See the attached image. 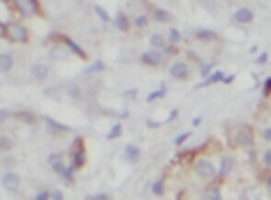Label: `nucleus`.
<instances>
[{
    "label": "nucleus",
    "mask_w": 271,
    "mask_h": 200,
    "mask_svg": "<svg viewBox=\"0 0 271 200\" xmlns=\"http://www.w3.org/2000/svg\"><path fill=\"white\" fill-rule=\"evenodd\" d=\"M0 38L12 42V45H28L30 42V31L23 26L21 21H7L2 23L0 21Z\"/></svg>",
    "instance_id": "1"
},
{
    "label": "nucleus",
    "mask_w": 271,
    "mask_h": 200,
    "mask_svg": "<svg viewBox=\"0 0 271 200\" xmlns=\"http://www.w3.org/2000/svg\"><path fill=\"white\" fill-rule=\"evenodd\" d=\"M227 138H230V147H234V149H250L255 142V133L248 123H234V126H230Z\"/></svg>",
    "instance_id": "2"
},
{
    "label": "nucleus",
    "mask_w": 271,
    "mask_h": 200,
    "mask_svg": "<svg viewBox=\"0 0 271 200\" xmlns=\"http://www.w3.org/2000/svg\"><path fill=\"white\" fill-rule=\"evenodd\" d=\"M193 172H195L197 179H202V182H216V175H218V165L211 161L209 156H197L195 161H193Z\"/></svg>",
    "instance_id": "3"
},
{
    "label": "nucleus",
    "mask_w": 271,
    "mask_h": 200,
    "mask_svg": "<svg viewBox=\"0 0 271 200\" xmlns=\"http://www.w3.org/2000/svg\"><path fill=\"white\" fill-rule=\"evenodd\" d=\"M86 165V147H83V138H75L72 140V147H70V168L81 170Z\"/></svg>",
    "instance_id": "4"
},
{
    "label": "nucleus",
    "mask_w": 271,
    "mask_h": 200,
    "mask_svg": "<svg viewBox=\"0 0 271 200\" xmlns=\"http://www.w3.org/2000/svg\"><path fill=\"white\" fill-rule=\"evenodd\" d=\"M46 163H49V168H51L60 179H63L70 172V170H72L68 163H65V156H63V151H51V154L46 156Z\"/></svg>",
    "instance_id": "5"
},
{
    "label": "nucleus",
    "mask_w": 271,
    "mask_h": 200,
    "mask_svg": "<svg viewBox=\"0 0 271 200\" xmlns=\"http://www.w3.org/2000/svg\"><path fill=\"white\" fill-rule=\"evenodd\" d=\"M12 9L19 16L28 19V16L39 14V2H35V0H16V2H12Z\"/></svg>",
    "instance_id": "6"
},
{
    "label": "nucleus",
    "mask_w": 271,
    "mask_h": 200,
    "mask_svg": "<svg viewBox=\"0 0 271 200\" xmlns=\"http://www.w3.org/2000/svg\"><path fill=\"white\" fill-rule=\"evenodd\" d=\"M169 77L176 79V82H186V79L190 77V63L183 61V58L172 61V65H169Z\"/></svg>",
    "instance_id": "7"
},
{
    "label": "nucleus",
    "mask_w": 271,
    "mask_h": 200,
    "mask_svg": "<svg viewBox=\"0 0 271 200\" xmlns=\"http://www.w3.org/2000/svg\"><path fill=\"white\" fill-rule=\"evenodd\" d=\"M234 170V156L230 154V151H225V154L220 156V163H218V175H216V182L218 184H223L230 175H232Z\"/></svg>",
    "instance_id": "8"
},
{
    "label": "nucleus",
    "mask_w": 271,
    "mask_h": 200,
    "mask_svg": "<svg viewBox=\"0 0 271 200\" xmlns=\"http://www.w3.org/2000/svg\"><path fill=\"white\" fill-rule=\"evenodd\" d=\"M2 189L7 193H19L21 191V175L16 170H5L2 172Z\"/></svg>",
    "instance_id": "9"
},
{
    "label": "nucleus",
    "mask_w": 271,
    "mask_h": 200,
    "mask_svg": "<svg viewBox=\"0 0 271 200\" xmlns=\"http://www.w3.org/2000/svg\"><path fill=\"white\" fill-rule=\"evenodd\" d=\"M139 61H142V65H149V68H160V65L165 63V56H162V51L149 49V51H144V54L139 56Z\"/></svg>",
    "instance_id": "10"
},
{
    "label": "nucleus",
    "mask_w": 271,
    "mask_h": 200,
    "mask_svg": "<svg viewBox=\"0 0 271 200\" xmlns=\"http://www.w3.org/2000/svg\"><path fill=\"white\" fill-rule=\"evenodd\" d=\"M49 75H51V65H49V63L38 61V63H33V65H30V77H33V79H38V82H44Z\"/></svg>",
    "instance_id": "11"
},
{
    "label": "nucleus",
    "mask_w": 271,
    "mask_h": 200,
    "mask_svg": "<svg viewBox=\"0 0 271 200\" xmlns=\"http://www.w3.org/2000/svg\"><path fill=\"white\" fill-rule=\"evenodd\" d=\"M234 23H241V26H248V23L255 21V12L250 7H236L234 9Z\"/></svg>",
    "instance_id": "12"
},
{
    "label": "nucleus",
    "mask_w": 271,
    "mask_h": 200,
    "mask_svg": "<svg viewBox=\"0 0 271 200\" xmlns=\"http://www.w3.org/2000/svg\"><path fill=\"white\" fill-rule=\"evenodd\" d=\"M42 121H44L46 131L51 133V135H65V133H70V128L65 126V123L56 121V119H51V116H42Z\"/></svg>",
    "instance_id": "13"
},
{
    "label": "nucleus",
    "mask_w": 271,
    "mask_h": 200,
    "mask_svg": "<svg viewBox=\"0 0 271 200\" xmlns=\"http://www.w3.org/2000/svg\"><path fill=\"white\" fill-rule=\"evenodd\" d=\"M58 40H60V42H63L65 47H68V49H70V54H75L77 58H81V61H86V58H88V54H86V51H83L81 47L77 45V42H75L72 38H68V35H60Z\"/></svg>",
    "instance_id": "14"
},
{
    "label": "nucleus",
    "mask_w": 271,
    "mask_h": 200,
    "mask_svg": "<svg viewBox=\"0 0 271 200\" xmlns=\"http://www.w3.org/2000/svg\"><path fill=\"white\" fill-rule=\"evenodd\" d=\"M142 158V151H139V147L137 145H125L123 147V161L130 163V165H137Z\"/></svg>",
    "instance_id": "15"
},
{
    "label": "nucleus",
    "mask_w": 271,
    "mask_h": 200,
    "mask_svg": "<svg viewBox=\"0 0 271 200\" xmlns=\"http://www.w3.org/2000/svg\"><path fill=\"white\" fill-rule=\"evenodd\" d=\"M239 200H264V193L260 186H243L239 191Z\"/></svg>",
    "instance_id": "16"
},
{
    "label": "nucleus",
    "mask_w": 271,
    "mask_h": 200,
    "mask_svg": "<svg viewBox=\"0 0 271 200\" xmlns=\"http://www.w3.org/2000/svg\"><path fill=\"white\" fill-rule=\"evenodd\" d=\"M199 200H223V186H220L218 182H211L202 191V198Z\"/></svg>",
    "instance_id": "17"
},
{
    "label": "nucleus",
    "mask_w": 271,
    "mask_h": 200,
    "mask_svg": "<svg viewBox=\"0 0 271 200\" xmlns=\"http://www.w3.org/2000/svg\"><path fill=\"white\" fill-rule=\"evenodd\" d=\"M225 72H223V70H216V72H213V75H209V77L206 79H202V82H197L195 84V89L197 91H199V89H206V86H211V84H218V82H225Z\"/></svg>",
    "instance_id": "18"
},
{
    "label": "nucleus",
    "mask_w": 271,
    "mask_h": 200,
    "mask_svg": "<svg viewBox=\"0 0 271 200\" xmlns=\"http://www.w3.org/2000/svg\"><path fill=\"white\" fill-rule=\"evenodd\" d=\"M114 26H116L120 33H128L130 28H132V19H130L125 12H118V14L114 16Z\"/></svg>",
    "instance_id": "19"
},
{
    "label": "nucleus",
    "mask_w": 271,
    "mask_h": 200,
    "mask_svg": "<svg viewBox=\"0 0 271 200\" xmlns=\"http://www.w3.org/2000/svg\"><path fill=\"white\" fill-rule=\"evenodd\" d=\"M149 42H151V49H155V51H165V47L169 45L167 35H162V33H153L149 38Z\"/></svg>",
    "instance_id": "20"
},
{
    "label": "nucleus",
    "mask_w": 271,
    "mask_h": 200,
    "mask_svg": "<svg viewBox=\"0 0 271 200\" xmlns=\"http://www.w3.org/2000/svg\"><path fill=\"white\" fill-rule=\"evenodd\" d=\"M151 19L158 21V23H169L172 21V14H169L167 9H162V7H151Z\"/></svg>",
    "instance_id": "21"
},
{
    "label": "nucleus",
    "mask_w": 271,
    "mask_h": 200,
    "mask_svg": "<svg viewBox=\"0 0 271 200\" xmlns=\"http://www.w3.org/2000/svg\"><path fill=\"white\" fill-rule=\"evenodd\" d=\"M195 38L199 42H216L218 40V33L216 31H209V28H197L195 31Z\"/></svg>",
    "instance_id": "22"
},
{
    "label": "nucleus",
    "mask_w": 271,
    "mask_h": 200,
    "mask_svg": "<svg viewBox=\"0 0 271 200\" xmlns=\"http://www.w3.org/2000/svg\"><path fill=\"white\" fill-rule=\"evenodd\" d=\"M12 65H14V56L9 54V51H2L0 54V70H2V75H7L9 70H12Z\"/></svg>",
    "instance_id": "23"
},
{
    "label": "nucleus",
    "mask_w": 271,
    "mask_h": 200,
    "mask_svg": "<svg viewBox=\"0 0 271 200\" xmlns=\"http://www.w3.org/2000/svg\"><path fill=\"white\" fill-rule=\"evenodd\" d=\"M165 96H167V84H162L160 89H155V91H151L149 96H146V102H155V100L165 98Z\"/></svg>",
    "instance_id": "24"
},
{
    "label": "nucleus",
    "mask_w": 271,
    "mask_h": 200,
    "mask_svg": "<svg viewBox=\"0 0 271 200\" xmlns=\"http://www.w3.org/2000/svg\"><path fill=\"white\" fill-rule=\"evenodd\" d=\"M216 61H206V63H199V75H202L204 79L209 77V75H213V72H216Z\"/></svg>",
    "instance_id": "25"
},
{
    "label": "nucleus",
    "mask_w": 271,
    "mask_h": 200,
    "mask_svg": "<svg viewBox=\"0 0 271 200\" xmlns=\"http://www.w3.org/2000/svg\"><path fill=\"white\" fill-rule=\"evenodd\" d=\"M167 40H169V45H181V42H183V33H181L179 28H169Z\"/></svg>",
    "instance_id": "26"
},
{
    "label": "nucleus",
    "mask_w": 271,
    "mask_h": 200,
    "mask_svg": "<svg viewBox=\"0 0 271 200\" xmlns=\"http://www.w3.org/2000/svg\"><path fill=\"white\" fill-rule=\"evenodd\" d=\"M149 23H151V16L149 14H137L135 19H132V26H135V28H146Z\"/></svg>",
    "instance_id": "27"
},
{
    "label": "nucleus",
    "mask_w": 271,
    "mask_h": 200,
    "mask_svg": "<svg viewBox=\"0 0 271 200\" xmlns=\"http://www.w3.org/2000/svg\"><path fill=\"white\" fill-rule=\"evenodd\" d=\"M0 149L7 154V151H12L14 149V140L9 138V135H0Z\"/></svg>",
    "instance_id": "28"
},
{
    "label": "nucleus",
    "mask_w": 271,
    "mask_h": 200,
    "mask_svg": "<svg viewBox=\"0 0 271 200\" xmlns=\"http://www.w3.org/2000/svg\"><path fill=\"white\" fill-rule=\"evenodd\" d=\"M120 135H123V126L120 123H114L112 128L107 131V140H118Z\"/></svg>",
    "instance_id": "29"
},
{
    "label": "nucleus",
    "mask_w": 271,
    "mask_h": 200,
    "mask_svg": "<svg viewBox=\"0 0 271 200\" xmlns=\"http://www.w3.org/2000/svg\"><path fill=\"white\" fill-rule=\"evenodd\" d=\"M165 179H158V182H153V184H151V193H153V196H165Z\"/></svg>",
    "instance_id": "30"
},
{
    "label": "nucleus",
    "mask_w": 271,
    "mask_h": 200,
    "mask_svg": "<svg viewBox=\"0 0 271 200\" xmlns=\"http://www.w3.org/2000/svg\"><path fill=\"white\" fill-rule=\"evenodd\" d=\"M93 12H95V14H98V16H100V19H102V21H105V23H114V21H112V16L107 14V9L102 7V5H93Z\"/></svg>",
    "instance_id": "31"
},
{
    "label": "nucleus",
    "mask_w": 271,
    "mask_h": 200,
    "mask_svg": "<svg viewBox=\"0 0 271 200\" xmlns=\"http://www.w3.org/2000/svg\"><path fill=\"white\" fill-rule=\"evenodd\" d=\"M260 163H262L267 170H271V147L262 151V156H260Z\"/></svg>",
    "instance_id": "32"
},
{
    "label": "nucleus",
    "mask_w": 271,
    "mask_h": 200,
    "mask_svg": "<svg viewBox=\"0 0 271 200\" xmlns=\"http://www.w3.org/2000/svg\"><path fill=\"white\" fill-rule=\"evenodd\" d=\"M190 135H193V133H190V131L179 133V135L174 138V145H176V147H181V145H183V142H188V140H190Z\"/></svg>",
    "instance_id": "33"
},
{
    "label": "nucleus",
    "mask_w": 271,
    "mask_h": 200,
    "mask_svg": "<svg viewBox=\"0 0 271 200\" xmlns=\"http://www.w3.org/2000/svg\"><path fill=\"white\" fill-rule=\"evenodd\" d=\"M33 200H51V189H39Z\"/></svg>",
    "instance_id": "34"
},
{
    "label": "nucleus",
    "mask_w": 271,
    "mask_h": 200,
    "mask_svg": "<svg viewBox=\"0 0 271 200\" xmlns=\"http://www.w3.org/2000/svg\"><path fill=\"white\" fill-rule=\"evenodd\" d=\"M105 70H107V65L102 61H95L88 65V72H105Z\"/></svg>",
    "instance_id": "35"
},
{
    "label": "nucleus",
    "mask_w": 271,
    "mask_h": 200,
    "mask_svg": "<svg viewBox=\"0 0 271 200\" xmlns=\"http://www.w3.org/2000/svg\"><path fill=\"white\" fill-rule=\"evenodd\" d=\"M83 200H112V196L109 193H88Z\"/></svg>",
    "instance_id": "36"
},
{
    "label": "nucleus",
    "mask_w": 271,
    "mask_h": 200,
    "mask_svg": "<svg viewBox=\"0 0 271 200\" xmlns=\"http://www.w3.org/2000/svg\"><path fill=\"white\" fill-rule=\"evenodd\" d=\"M262 96H264V98H271V77L264 79V84H262Z\"/></svg>",
    "instance_id": "37"
},
{
    "label": "nucleus",
    "mask_w": 271,
    "mask_h": 200,
    "mask_svg": "<svg viewBox=\"0 0 271 200\" xmlns=\"http://www.w3.org/2000/svg\"><path fill=\"white\" fill-rule=\"evenodd\" d=\"M68 96H70V98H81V91H79V86H77V84H70V86H68Z\"/></svg>",
    "instance_id": "38"
},
{
    "label": "nucleus",
    "mask_w": 271,
    "mask_h": 200,
    "mask_svg": "<svg viewBox=\"0 0 271 200\" xmlns=\"http://www.w3.org/2000/svg\"><path fill=\"white\" fill-rule=\"evenodd\" d=\"M176 51H179V49H176V45H167L165 51H162V56H165V58H169V56H176Z\"/></svg>",
    "instance_id": "39"
},
{
    "label": "nucleus",
    "mask_w": 271,
    "mask_h": 200,
    "mask_svg": "<svg viewBox=\"0 0 271 200\" xmlns=\"http://www.w3.org/2000/svg\"><path fill=\"white\" fill-rule=\"evenodd\" d=\"M267 63H269V54H267V51H262V54H257L255 65H267Z\"/></svg>",
    "instance_id": "40"
},
{
    "label": "nucleus",
    "mask_w": 271,
    "mask_h": 200,
    "mask_svg": "<svg viewBox=\"0 0 271 200\" xmlns=\"http://www.w3.org/2000/svg\"><path fill=\"white\" fill-rule=\"evenodd\" d=\"M16 119H21L26 123H35V116H28V112H16Z\"/></svg>",
    "instance_id": "41"
},
{
    "label": "nucleus",
    "mask_w": 271,
    "mask_h": 200,
    "mask_svg": "<svg viewBox=\"0 0 271 200\" xmlns=\"http://www.w3.org/2000/svg\"><path fill=\"white\" fill-rule=\"evenodd\" d=\"M51 200H65V193L60 189H51Z\"/></svg>",
    "instance_id": "42"
},
{
    "label": "nucleus",
    "mask_w": 271,
    "mask_h": 200,
    "mask_svg": "<svg viewBox=\"0 0 271 200\" xmlns=\"http://www.w3.org/2000/svg\"><path fill=\"white\" fill-rule=\"evenodd\" d=\"M260 140H264V142H271V126H269V128H264V131L260 133Z\"/></svg>",
    "instance_id": "43"
},
{
    "label": "nucleus",
    "mask_w": 271,
    "mask_h": 200,
    "mask_svg": "<svg viewBox=\"0 0 271 200\" xmlns=\"http://www.w3.org/2000/svg\"><path fill=\"white\" fill-rule=\"evenodd\" d=\"M179 114H181L179 109H172V112H169V116H167V119H165V123H172V121H176V119H179Z\"/></svg>",
    "instance_id": "44"
},
{
    "label": "nucleus",
    "mask_w": 271,
    "mask_h": 200,
    "mask_svg": "<svg viewBox=\"0 0 271 200\" xmlns=\"http://www.w3.org/2000/svg\"><path fill=\"white\" fill-rule=\"evenodd\" d=\"M264 189H267V191H271V170H267V175H264Z\"/></svg>",
    "instance_id": "45"
},
{
    "label": "nucleus",
    "mask_w": 271,
    "mask_h": 200,
    "mask_svg": "<svg viewBox=\"0 0 271 200\" xmlns=\"http://www.w3.org/2000/svg\"><path fill=\"white\" fill-rule=\"evenodd\" d=\"M123 96H125L128 100H135V98H137V89H128V91L123 93Z\"/></svg>",
    "instance_id": "46"
},
{
    "label": "nucleus",
    "mask_w": 271,
    "mask_h": 200,
    "mask_svg": "<svg viewBox=\"0 0 271 200\" xmlns=\"http://www.w3.org/2000/svg\"><path fill=\"white\" fill-rule=\"evenodd\" d=\"M9 116H12V114H9V109H7V107H2V109H0V119H2V121H7Z\"/></svg>",
    "instance_id": "47"
},
{
    "label": "nucleus",
    "mask_w": 271,
    "mask_h": 200,
    "mask_svg": "<svg viewBox=\"0 0 271 200\" xmlns=\"http://www.w3.org/2000/svg\"><path fill=\"white\" fill-rule=\"evenodd\" d=\"M248 161H250V163H255V161H257V154H255V149H253V147L248 149Z\"/></svg>",
    "instance_id": "48"
},
{
    "label": "nucleus",
    "mask_w": 271,
    "mask_h": 200,
    "mask_svg": "<svg viewBox=\"0 0 271 200\" xmlns=\"http://www.w3.org/2000/svg\"><path fill=\"white\" fill-rule=\"evenodd\" d=\"M146 126H149V128H158L160 121H155V119H146Z\"/></svg>",
    "instance_id": "49"
},
{
    "label": "nucleus",
    "mask_w": 271,
    "mask_h": 200,
    "mask_svg": "<svg viewBox=\"0 0 271 200\" xmlns=\"http://www.w3.org/2000/svg\"><path fill=\"white\" fill-rule=\"evenodd\" d=\"M116 116H118V119H128V116H130V112H128V109H120V112H118V114H116Z\"/></svg>",
    "instance_id": "50"
},
{
    "label": "nucleus",
    "mask_w": 271,
    "mask_h": 200,
    "mask_svg": "<svg viewBox=\"0 0 271 200\" xmlns=\"http://www.w3.org/2000/svg\"><path fill=\"white\" fill-rule=\"evenodd\" d=\"M234 77H236V75H227V77H225V82H223V84H232V82H234Z\"/></svg>",
    "instance_id": "51"
}]
</instances>
